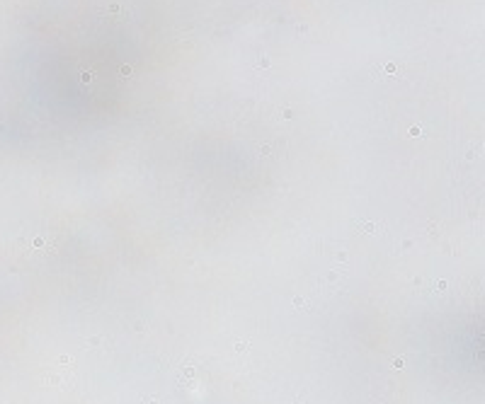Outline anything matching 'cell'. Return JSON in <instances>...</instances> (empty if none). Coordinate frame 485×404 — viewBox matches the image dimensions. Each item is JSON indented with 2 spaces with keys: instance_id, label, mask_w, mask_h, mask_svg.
Returning <instances> with one entry per match:
<instances>
[{
  "instance_id": "1",
  "label": "cell",
  "mask_w": 485,
  "mask_h": 404,
  "mask_svg": "<svg viewBox=\"0 0 485 404\" xmlns=\"http://www.w3.org/2000/svg\"><path fill=\"white\" fill-rule=\"evenodd\" d=\"M383 73H388V75H398V65H395V63H386V65H383Z\"/></svg>"
},
{
  "instance_id": "2",
  "label": "cell",
  "mask_w": 485,
  "mask_h": 404,
  "mask_svg": "<svg viewBox=\"0 0 485 404\" xmlns=\"http://www.w3.org/2000/svg\"><path fill=\"white\" fill-rule=\"evenodd\" d=\"M80 80H83V82L88 85V82H93V80H95V73H93V70H83V75H80Z\"/></svg>"
},
{
  "instance_id": "3",
  "label": "cell",
  "mask_w": 485,
  "mask_h": 404,
  "mask_svg": "<svg viewBox=\"0 0 485 404\" xmlns=\"http://www.w3.org/2000/svg\"><path fill=\"white\" fill-rule=\"evenodd\" d=\"M119 75H122V78H129V75H131V65H126L124 63V65L119 68Z\"/></svg>"
},
{
  "instance_id": "4",
  "label": "cell",
  "mask_w": 485,
  "mask_h": 404,
  "mask_svg": "<svg viewBox=\"0 0 485 404\" xmlns=\"http://www.w3.org/2000/svg\"><path fill=\"white\" fill-rule=\"evenodd\" d=\"M410 136H412V138L422 136V128H420V126H410Z\"/></svg>"
},
{
  "instance_id": "5",
  "label": "cell",
  "mask_w": 485,
  "mask_h": 404,
  "mask_svg": "<svg viewBox=\"0 0 485 404\" xmlns=\"http://www.w3.org/2000/svg\"><path fill=\"white\" fill-rule=\"evenodd\" d=\"M361 228H364L366 233H376V225H371V223H361Z\"/></svg>"
},
{
  "instance_id": "6",
  "label": "cell",
  "mask_w": 485,
  "mask_h": 404,
  "mask_svg": "<svg viewBox=\"0 0 485 404\" xmlns=\"http://www.w3.org/2000/svg\"><path fill=\"white\" fill-rule=\"evenodd\" d=\"M282 116H284V119H291V116H294V111H291V109H284Z\"/></svg>"
},
{
  "instance_id": "7",
  "label": "cell",
  "mask_w": 485,
  "mask_h": 404,
  "mask_svg": "<svg viewBox=\"0 0 485 404\" xmlns=\"http://www.w3.org/2000/svg\"><path fill=\"white\" fill-rule=\"evenodd\" d=\"M257 65H260V68H267V65H269V58H260V61H257Z\"/></svg>"
}]
</instances>
